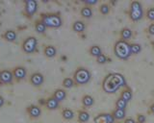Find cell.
<instances>
[{
  "label": "cell",
  "mask_w": 154,
  "mask_h": 123,
  "mask_svg": "<svg viewBox=\"0 0 154 123\" xmlns=\"http://www.w3.org/2000/svg\"><path fill=\"white\" fill-rule=\"evenodd\" d=\"M124 86H126V80L122 74L118 72L107 74L102 81V88L107 93L117 92L120 88Z\"/></svg>",
  "instance_id": "1"
},
{
  "label": "cell",
  "mask_w": 154,
  "mask_h": 123,
  "mask_svg": "<svg viewBox=\"0 0 154 123\" xmlns=\"http://www.w3.org/2000/svg\"><path fill=\"white\" fill-rule=\"evenodd\" d=\"M114 52L115 55L120 60H127L130 56L132 55L131 53V44H128V41L123 40H119L116 41L114 45Z\"/></svg>",
  "instance_id": "2"
},
{
  "label": "cell",
  "mask_w": 154,
  "mask_h": 123,
  "mask_svg": "<svg viewBox=\"0 0 154 123\" xmlns=\"http://www.w3.org/2000/svg\"><path fill=\"white\" fill-rule=\"evenodd\" d=\"M41 20L49 28H59L63 24L62 17L59 14H42Z\"/></svg>",
  "instance_id": "3"
},
{
  "label": "cell",
  "mask_w": 154,
  "mask_h": 123,
  "mask_svg": "<svg viewBox=\"0 0 154 123\" xmlns=\"http://www.w3.org/2000/svg\"><path fill=\"white\" fill-rule=\"evenodd\" d=\"M91 77V74L89 69L85 68H78L74 72L73 80L78 85H85L88 83Z\"/></svg>",
  "instance_id": "4"
},
{
  "label": "cell",
  "mask_w": 154,
  "mask_h": 123,
  "mask_svg": "<svg viewBox=\"0 0 154 123\" xmlns=\"http://www.w3.org/2000/svg\"><path fill=\"white\" fill-rule=\"evenodd\" d=\"M143 16V6L140 1H132L130 5V11H129V16L133 21H139L142 20Z\"/></svg>",
  "instance_id": "5"
},
{
  "label": "cell",
  "mask_w": 154,
  "mask_h": 123,
  "mask_svg": "<svg viewBox=\"0 0 154 123\" xmlns=\"http://www.w3.org/2000/svg\"><path fill=\"white\" fill-rule=\"evenodd\" d=\"M38 45V40L35 37H28L22 42V50L27 54H31L35 52Z\"/></svg>",
  "instance_id": "6"
},
{
  "label": "cell",
  "mask_w": 154,
  "mask_h": 123,
  "mask_svg": "<svg viewBox=\"0 0 154 123\" xmlns=\"http://www.w3.org/2000/svg\"><path fill=\"white\" fill-rule=\"evenodd\" d=\"M38 10V2L36 0H25V13L28 16L32 17Z\"/></svg>",
  "instance_id": "7"
},
{
  "label": "cell",
  "mask_w": 154,
  "mask_h": 123,
  "mask_svg": "<svg viewBox=\"0 0 154 123\" xmlns=\"http://www.w3.org/2000/svg\"><path fill=\"white\" fill-rule=\"evenodd\" d=\"M14 79L13 71L9 69H3L0 71V82L3 84H11Z\"/></svg>",
  "instance_id": "8"
},
{
  "label": "cell",
  "mask_w": 154,
  "mask_h": 123,
  "mask_svg": "<svg viewBox=\"0 0 154 123\" xmlns=\"http://www.w3.org/2000/svg\"><path fill=\"white\" fill-rule=\"evenodd\" d=\"M45 82V77L41 72H35L30 76V83L35 87H40Z\"/></svg>",
  "instance_id": "9"
},
{
  "label": "cell",
  "mask_w": 154,
  "mask_h": 123,
  "mask_svg": "<svg viewBox=\"0 0 154 123\" xmlns=\"http://www.w3.org/2000/svg\"><path fill=\"white\" fill-rule=\"evenodd\" d=\"M13 74L14 77L17 79V80H22L26 77L27 75V70L24 67H17L14 68L13 70Z\"/></svg>",
  "instance_id": "10"
},
{
  "label": "cell",
  "mask_w": 154,
  "mask_h": 123,
  "mask_svg": "<svg viewBox=\"0 0 154 123\" xmlns=\"http://www.w3.org/2000/svg\"><path fill=\"white\" fill-rule=\"evenodd\" d=\"M27 112L29 113V116L33 118H38L42 115V109L37 106V105H31L29 106L27 109Z\"/></svg>",
  "instance_id": "11"
},
{
  "label": "cell",
  "mask_w": 154,
  "mask_h": 123,
  "mask_svg": "<svg viewBox=\"0 0 154 123\" xmlns=\"http://www.w3.org/2000/svg\"><path fill=\"white\" fill-rule=\"evenodd\" d=\"M59 103H60L59 101L56 100V99L53 96H51L46 100L45 106H46V108L48 109V110H56V109L59 107Z\"/></svg>",
  "instance_id": "12"
},
{
  "label": "cell",
  "mask_w": 154,
  "mask_h": 123,
  "mask_svg": "<svg viewBox=\"0 0 154 123\" xmlns=\"http://www.w3.org/2000/svg\"><path fill=\"white\" fill-rule=\"evenodd\" d=\"M52 96L54 97L56 100L61 102L66 97V92L65 91V89H63V88H57L56 91L54 92V93H53Z\"/></svg>",
  "instance_id": "13"
},
{
  "label": "cell",
  "mask_w": 154,
  "mask_h": 123,
  "mask_svg": "<svg viewBox=\"0 0 154 123\" xmlns=\"http://www.w3.org/2000/svg\"><path fill=\"white\" fill-rule=\"evenodd\" d=\"M43 52H45V55L47 58H53V57H55L57 54V49H56V47L53 45H47L45 47Z\"/></svg>",
  "instance_id": "14"
},
{
  "label": "cell",
  "mask_w": 154,
  "mask_h": 123,
  "mask_svg": "<svg viewBox=\"0 0 154 123\" xmlns=\"http://www.w3.org/2000/svg\"><path fill=\"white\" fill-rule=\"evenodd\" d=\"M132 35H133L132 30L128 27H124V28H122V30L120 31V37H122V40H123L127 41L129 39L132 38Z\"/></svg>",
  "instance_id": "15"
},
{
  "label": "cell",
  "mask_w": 154,
  "mask_h": 123,
  "mask_svg": "<svg viewBox=\"0 0 154 123\" xmlns=\"http://www.w3.org/2000/svg\"><path fill=\"white\" fill-rule=\"evenodd\" d=\"M4 39L6 40L7 41H10V42H12V41H14L17 40V33L16 31H14V30H7L6 32L4 33Z\"/></svg>",
  "instance_id": "16"
},
{
  "label": "cell",
  "mask_w": 154,
  "mask_h": 123,
  "mask_svg": "<svg viewBox=\"0 0 154 123\" xmlns=\"http://www.w3.org/2000/svg\"><path fill=\"white\" fill-rule=\"evenodd\" d=\"M113 116L115 117V119H123L125 117V115H126V111L124 110V109H117L116 108L114 112H112Z\"/></svg>",
  "instance_id": "17"
},
{
  "label": "cell",
  "mask_w": 154,
  "mask_h": 123,
  "mask_svg": "<svg viewBox=\"0 0 154 123\" xmlns=\"http://www.w3.org/2000/svg\"><path fill=\"white\" fill-rule=\"evenodd\" d=\"M85 28H86L85 23L83 21H81V20H76V21H74L73 24H72V29H73V31H75L77 33L83 32L85 30Z\"/></svg>",
  "instance_id": "18"
},
{
  "label": "cell",
  "mask_w": 154,
  "mask_h": 123,
  "mask_svg": "<svg viewBox=\"0 0 154 123\" xmlns=\"http://www.w3.org/2000/svg\"><path fill=\"white\" fill-rule=\"evenodd\" d=\"M94 103V99L91 95H89V94H86V95L83 96L82 98V104L85 107H91L93 104Z\"/></svg>",
  "instance_id": "19"
},
{
  "label": "cell",
  "mask_w": 154,
  "mask_h": 123,
  "mask_svg": "<svg viewBox=\"0 0 154 123\" xmlns=\"http://www.w3.org/2000/svg\"><path fill=\"white\" fill-rule=\"evenodd\" d=\"M94 123H110L106 113H99V115H97L94 117Z\"/></svg>",
  "instance_id": "20"
},
{
  "label": "cell",
  "mask_w": 154,
  "mask_h": 123,
  "mask_svg": "<svg viewBox=\"0 0 154 123\" xmlns=\"http://www.w3.org/2000/svg\"><path fill=\"white\" fill-rule=\"evenodd\" d=\"M35 30L37 31V33H38V34H43L46 30V26L42 20H38L35 24Z\"/></svg>",
  "instance_id": "21"
},
{
  "label": "cell",
  "mask_w": 154,
  "mask_h": 123,
  "mask_svg": "<svg viewBox=\"0 0 154 123\" xmlns=\"http://www.w3.org/2000/svg\"><path fill=\"white\" fill-rule=\"evenodd\" d=\"M81 15L83 17H86V18H90L93 16V10H91V8L89 7V6H85L81 9Z\"/></svg>",
  "instance_id": "22"
},
{
  "label": "cell",
  "mask_w": 154,
  "mask_h": 123,
  "mask_svg": "<svg viewBox=\"0 0 154 123\" xmlns=\"http://www.w3.org/2000/svg\"><path fill=\"white\" fill-rule=\"evenodd\" d=\"M62 116L66 120H70L73 118L74 116V112L71 110V109H64L62 112Z\"/></svg>",
  "instance_id": "23"
},
{
  "label": "cell",
  "mask_w": 154,
  "mask_h": 123,
  "mask_svg": "<svg viewBox=\"0 0 154 123\" xmlns=\"http://www.w3.org/2000/svg\"><path fill=\"white\" fill-rule=\"evenodd\" d=\"M132 96H133V94H132V92L130 88H125L124 91H122V95H120V97H122V99H124L127 103L132 99Z\"/></svg>",
  "instance_id": "24"
},
{
  "label": "cell",
  "mask_w": 154,
  "mask_h": 123,
  "mask_svg": "<svg viewBox=\"0 0 154 123\" xmlns=\"http://www.w3.org/2000/svg\"><path fill=\"white\" fill-rule=\"evenodd\" d=\"M90 119V113L87 111H80L78 112V120L82 123L87 122Z\"/></svg>",
  "instance_id": "25"
},
{
  "label": "cell",
  "mask_w": 154,
  "mask_h": 123,
  "mask_svg": "<svg viewBox=\"0 0 154 123\" xmlns=\"http://www.w3.org/2000/svg\"><path fill=\"white\" fill-rule=\"evenodd\" d=\"M74 80L73 78H70V77H66L63 80V86L66 88H70L74 86Z\"/></svg>",
  "instance_id": "26"
},
{
  "label": "cell",
  "mask_w": 154,
  "mask_h": 123,
  "mask_svg": "<svg viewBox=\"0 0 154 123\" xmlns=\"http://www.w3.org/2000/svg\"><path fill=\"white\" fill-rule=\"evenodd\" d=\"M90 53L91 56L98 57L100 54H102V52H101V48L98 45H93L90 48Z\"/></svg>",
  "instance_id": "27"
},
{
  "label": "cell",
  "mask_w": 154,
  "mask_h": 123,
  "mask_svg": "<svg viewBox=\"0 0 154 123\" xmlns=\"http://www.w3.org/2000/svg\"><path fill=\"white\" fill-rule=\"evenodd\" d=\"M127 106V102L124 100V99H122V97H119L117 102H116V108L117 109H124L125 110V108H126Z\"/></svg>",
  "instance_id": "28"
},
{
  "label": "cell",
  "mask_w": 154,
  "mask_h": 123,
  "mask_svg": "<svg viewBox=\"0 0 154 123\" xmlns=\"http://www.w3.org/2000/svg\"><path fill=\"white\" fill-rule=\"evenodd\" d=\"M142 51V46L139 44H131V53L132 54H138Z\"/></svg>",
  "instance_id": "29"
},
{
  "label": "cell",
  "mask_w": 154,
  "mask_h": 123,
  "mask_svg": "<svg viewBox=\"0 0 154 123\" xmlns=\"http://www.w3.org/2000/svg\"><path fill=\"white\" fill-rule=\"evenodd\" d=\"M99 11H100L101 14H102V15H107V14L110 12V7H109L108 4L104 3V4H102V5L100 6Z\"/></svg>",
  "instance_id": "30"
},
{
  "label": "cell",
  "mask_w": 154,
  "mask_h": 123,
  "mask_svg": "<svg viewBox=\"0 0 154 123\" xmlns=\"http://www.w3.org/2000/svg\"><path fill=\"white\" fill-rule=\"evenodd\" d=\"M96 62H97L98 64H105L106 62H107V57H106L104 54H100L98 57H96Z\"/></svg>",
  "instance_id": "31"
},
{
  "label": "cell",
  "mask_w": 154,
  "mask_h": 123,
  "mask_svg": "<svg viewBox=\"0 0 154 123\" xmlns=\"http://www.w3.org/2000/svg\"><path fill=\"white\" fill-rule=\"evenodd\" d=\"M146 17L149 20H154V8H149L146 12Z\"/></svg>",
  "instance_id": "32"
},
{
  "label": "cell",
  "mask_w": 154,
  "mask_h": 123,
  "mask_svg": "<svg viewBox=\"0 0 154 123\" xmlns=\"http://www.w3.org/2000/svg\"><path fill=\"white\" fill-rule=\"evenodd\" d=\"M137 121L139 123H144V121H146V116L142 115V113H140V115H138V116H137Z\"/></svg>",
  "instance_id": "33"
},
{
  "label": "cell",
  "mask_w": 154,
  "mask_h": 123,
  "mask_svg": "<svg viewBox=\"0 0 154 123\" xmlns=\"http://www.w3.org/2000/svg\"><path fill=\"white\" fill-rule=\"evenodd\" d=\"M147 31H148V33L150 35H153L154 36V23H151V24L148 26Z\"/></svg>",
  "instance_id": "34"
},
{
  "label": "cell",
  "mask_w": 154,
  "mask_h": 123,
  "mask_svg": "<svg viewBox=\"0 0 154 123\" xmlns=\"http://www.w3.org/2000/svg\"><path fill=\"white\" fill-rule=\"evenodd\" d=\"M106 115H107V118H108L109 122H110V123H114V121H115V117L113 116L112 113H106Z\"/></svg>",
  "instance_id": "35"
},
{
  "label": "cell",
  "mask_w": 154,
  "mask_h": 123,
  "mask_svg": "<svg viewBox=\"0 0 154 123\" xmlns=\"http://www.w3.org/2000/svg\"><path fill=\"white\" fill-rule=\"evenodd\" d=\"M97 2V0H85V3L87 5H94V4Z\"/></svg>",
  "instance_id": "36"
},
{
  "label": "cell",
  "mask_w": 154,
  "mask_h": 123,
  "mask_svg": "<svg viewBox=\"0 0 154 123\" xmlns=\"http://www.w3.org/2000/svg\"><path fill=\"white\" fill-rule=\"evenodd\" d=\"M124 123H136V121H135V119L132 117H127L126 119L124 120Z\"/></svg>",
  "instance_id": "37"
},
{
  "label": "cell",
  "mask_w": 154,
  "mask_h": 123,
  "mask_svg": "<svg viewBox=\"0 0 154 123\" xmlns=\"http://www.w3.org/2000/svg\"><path fill=\"white\" fill-rule=\"evenodd\" d=\"M4 103H5V100H4V98H3V96H1L0 95V108H1L3 105H4Z\"/></svg>",
  "instance_id": "38"
},
{
  "label": "cell",
  "mask_w": 154,
  "mask_h": 123,
  "mask_svg": "<svg viewBox=\"0 0 154 123\" xmlns=\"http://www.w3.org/2000/svg\"><path fill=\"white\" fill-rule=\"evenodd\" d=\"M150 112H151L152 113H154V103L150 105Z\"/></svg>",
  "instance_id": "39"
},
{
  "label": "cell",
  "mask_w": 154,
  "mask_h": 123,
  "mask_svg": "<svg viewBox=\"0 0 154 123\" xmlns=\"http://www.w3.org/2000/svg\"><path fill=\"white\" fill-rule=\"evenodd\" d=\"M137 123H139V122H137Z\"/></svg>",
  "instance_id": "40"
}]
</instances>
